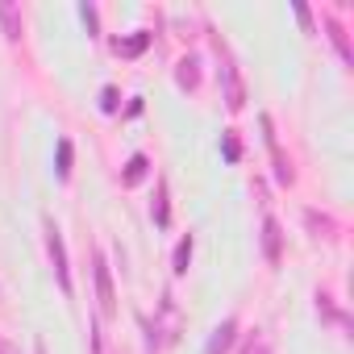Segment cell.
I'll use <instances>...</instances> for the list:
<instances>
[{
    "label": "cell",
    "instance_id": "5bb4252c",
    "mask_svg": "<svg viewBox=\"0 0 354 354\" xmlns=\"http://www.w3.org/2000/svg\"><path fill=\"white\" fill-rule=\"evenodd\" d=\"M188 263H192V234H188V238H180V246H175V275H184V271H188Z\"/></svg>",
    "mask_w": 354,
    "mask_h": 354
},
{
    "label": "cell",
    "instance_id": "30bf717a",
    "mask_svg": "<svg viewBox=\"0 0 354 354\" xmlns=\"http://www.w3.org/2000/svg\"><path fill=\"white\" fill-rule=\"evenodd\" d=\"M304 221H308V230H313L317 238H333V234H337L333 217H325V213H317V209H308V213H304Z\"/></svg>",
    "mask_w": 354,
    "mask_h": 354
},
{
    "label": "cell",
    "instance_id": "44dd1931",
    "mask_svg": "<svg viewBox=\"0 0 354 354\" xmlns=\"http://www.w3.org/2000/svg\"><path fill=\"white\" fill-rule=\"evenodd\" d=\"M92 354H104V342H100V333L92 329Z\"/></svg>",
    "mask_w": 354,
    "mask_h": 354
},
{
    "label": "cell",
    "instance_id": "ac0fdd59",
    "mask_svg": "<svg viewBox=\"0 0 354 354\" xmlns=\"http://www.w3.org/2000/svg\"><path fill=\"white\" fill-rule=\"evenodd\" d=\"M80 17L88 21V30L96 34V5H88V0H84V5H80Z\"/></svg>",
    "mask_w": 354,
    "mask_h": 354
},
{
    "label": "cell",
    "instance_id": "9c48e42d",
    "mask_svg": "<svg viewBox=\"0 0 354 354\" xmlns=\"http://www.w3.org/2000/svg\"><path fill=\"white\" fill-rule=\"evenodd\" d=\"M175 84H180L184 92H196L201 88V63L196 59H180V67H175Z\"/></svg>",
    "mask_w": 354,
    "mask_h": 354
},
{
    "label": "cell",
    "instance_id": "3957f363",
    "mask_svg": "<svg viewBox=\"0 0 354 354\" xmlns=\"http://www.w3.org/2000/svg\"><path fill=\"white\" fill-rule=\"evenodd\" d=\"M46 250H50V263H55V279H59V288L71 296V267H67V246H63V234H59V225L46 217Z\"/></svg>",
    "mask_w": 354,
    "mask_h": 354
},
{
    "label": "cell",
    "instance_id": "d6986e66",
    "mask_svg": "<svg viewBox=\"0 0 354 354\" xmlns=\"http://www.w3.org/2000/svg\"><path fill=\"white\" fill-rule=\"evenodd\" d=\"M100 109H104V113L117 109V88H104V92H100Z\"/></svg>",
    "mask_w": 354,
    "mask_h": 354
},
{
    "label": "cell",
    "instance_id": "277c9868",
    "mask_svg": "<svg viewBox=\"0 0 354 354\" xmlns=\"http://www.w3.org/2000/svg\"><path fill=\"white\" fill-rule=\"evenodd\" d=\"M96 300H100V313L113 317L117 313V296H113V275H109V263L104 254L96 250Z\"/></svg>",
    "mask_w": 354,
    "mask_h": 354
},
{
    "label": "cell",
    "instance_id": "6da1fadb",
    "mask_svg": "<svg viewBox=\"0 0 354 354\" xmlns=\"http://www.w3.org/2000/svg\"><path fill=\"white\" fill-rule=\"evenodd\" d=\"M217 59H221V92H225V104L238 113L242 104H246V84H242V71H238V59H234V50L217 38Z\"/></svg>",
    "mask_w": 354,
    "mask_h": 354
},
{
    "label": "cell",
    "instance_id": "8992f818",
    "mask_svg": "<svg viewBox=\"0 0 354 354\" xmlns=\"http://www.w3.org/2000/svg\"><path fill=\"white\" fill-rule=\"evenodd\" d=\"M263 254H267V263H279V254H283V230L275 217L263 221Z\"/></svg>",
    "mask_w": 354,
    "mask_h": 354
},
{
    "label": "cell",
    "instance_id": "8fae6325",
    "mask_svg": "<svg viewBox=\"0 0 354 354\" xmlns=\"http://www.w3.org/2000/svg\"><path fill=\"white\" fill-rule=\"evenodd\" d=\"M325 30H329V38H333V46H337V55H342V63H354V50H350V42H346V30L329 17L325 21Z\"/></svg>",
    "mask_w": 354,
    "mask_h": 354
},
{
    "label": "cell",
    "instance_id": "4fadbf2b",
    "mask_svg": "<svg viewBox=\"0 0 354 354\" xmlns=\"http://www.w3.org/2000/svg\"><path fill=\"white\" fill-rule=\"evenodd\" d=\"M167 221H171V205H167V180H162L158 184V196H154V225L167 230Z\"/></svg>",
    "mask_w": 354,
    "mask_h": 354
},
{
    "label": "cell",
    "instance_id": "7c38bea8",
    "mask_svg": "<svg viewBox=\"0 0 354 354\" xmlns=\"http://www.w3.org/2000/svg\"><path fill=\"white\" fill-rule=\"evenodd\" d=\"M113 46H117V55H125V59H133V55H142V50L150 46V34H133V38H125V42L117 38Z\"/></svg>",
    "mask_w": 354,
    "mask_h": 354
},
{
    "label": "cell",
    "instance_id": "7a4b0ae2",
    "mask_svg": "<svg viewBox=\"0 0 354 354\" xmlns=\"http://www.w3.org/2000/svg\"><path fill=\"white\" fill-rule=\"evenodd\" d=\"M146 329H150V350H162V346H171L175 337H180V308H175L171 296H162L158 317H154Z\"/></svg>",
    "mask_w": 354,
    "mask_h": 354
},
{
    "label": "cell",
    "instance_id": "9a60e30c",
    "mask_svg": "<svg viewBox=\"0 0 354 354\" xmlns=\"http://www.w3.org/2000/svg\"><path fill=\"white\" fill-rule=\"evenodd\" d=\"M55 171H59V180L71 175V142L67 138H59V162H55Z\"/></svg>",
    "mask_w": 354,
    "mask_h": 354
},
{
    "label": "cell",
    "instance_id": "e0dca14e",
    "mask_svg": "<svg viewBox=\"0 0 354 354\" xmlns=\"http://www.w3.org/2000/svg\"><path fill=\"white\" fill-rule=\"evenodd\" d=\"M146 167H150V162H146V154H133V158H129V167H125V184H138L142 175H146Z\"/></svg>",
    "mask_w": 354,
    "mask_h": 354
},
{
    "label": "cell",
    "instance_id": "2e32d148",
    "mask_svg": "<svg viewBox=\"0 0 354 354\" xmlns=\"http://www.w3.org/2000/svg\"><path fill=\"white\" fill-rule=\"evenodd\" d=\"M317 313H325L329 321H337V325L346 329V317H342V313L333 308V296H325V292H317Z\"/></svg>",
    "mask_w": 354,
    "mask_h": 354
},
{
    "label": "cell",
    "instance_id": "ffe728a7",
    "mask_svg": "<svg viewBox=\"0 0 354 354\" xmlns=\"http://www.w3.org/2000/svg\"><path fill=\"white\" fill-rule=\"evenodd\" d=\"M238 154H242L238 138H234V133H225V158H230V162H238Z\"/></svg>",
    "mask_w": 354,
    "mask_h": 354
},
{
    "label": "cell",
    "instance_id": "7402d4cb",
    "mask_svg": "<svg viewBox=\"0 0 354 354\" xmlns=\"http://www.w3.org/2000/svg\"><path fill=\"white\" fill-rule=\"evenodd\" d=\"M0 354H17V350H13V342H5V337H0Z\"/></svg>",
    "mask_w": 354,
    "mask_h": 354
},
{
    "label": "cell",
    "instance_id": "ba28073f",
    "mask_svg": "<svg viewBox=\"0 0 354 354\" xmlns=\"http://www.w3.org/2000/svg\"><path fill=\"white\" fill-rule=\"evenodd\" d=\"M0 26H5V38H9V42H21L26 21H21V9L9 5V0H0Z\"/></svg>",
    "mask_w": 354,
    "mask_h": 354
},
{
    "label": "cell",
    "instance_id": "cb8c5ba5",
    "mask_svg": "<svg viewBox=\"0 0 354 354\" xmlns=\"http://www.w3.org/2000/svg\"><path fill=\"white\" fill-rule=\"evenodd\" d=\"M34 354H46V342H34Z\"/></svg>",
    "mask_w": 354,
    "mask_h": 354
},
{
    "label": "cell",
    "instance_id": "603a6c76",
    "mask_svg": "<svg viewBox=\"0 0 354 354\" xmlns=\"http://www.w3.org/2000/svg\"><path fill=\"white\" fill-rule=\"evenodd\" d=\"M246 354H271V350H267V346H250Z\"/></svg>",
    "mask_w": 354,
    "mask_h": 354
},
{
    "label": "cell",
    "instance_id": "5b68a950",
    "mask_svg": "<svg viewBox=\"0 0 354 354\" xmlns=\"http://www.w3.org/2000/svg\"><path fill=\"white\" fill-rule=\"evenodd\" d=\"M263 129H267V146H271V158H275V180H279V184H292L296 175H292V162H288L283 150H279V138L271 133V117H263Z\"/></svg>",
    "mask_w": 354,
    "mask_h": 354
},
{
    "label": "cell",
    "instance_id": "52a82bcc",
    "mask_svg": "<svg viewBox=\"0 0 354 354\" xmlns=\"http://www.w3.org/2000/svg\"><path fill=\"white\" fill-rule=\"evenodd\" d=\"M234 333H238V321L234 317H225L217 329H213V337H209V346H205V354H225L230 346H234Z\"/></svg>",
    "mask_w": 354,
    "mask_h": 354
}]
</instances>
